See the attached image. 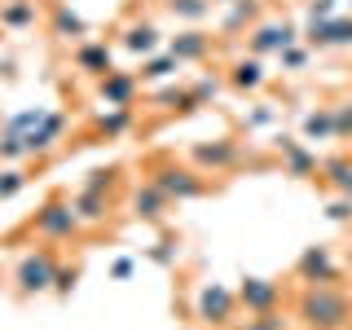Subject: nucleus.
Masks as SVG:
<instances>
[{
    "mask_svg": "<svg viewBox=\"0 0 352 330\" xmlns=\"http://www.w3.org/2000/svg\"><path fill=\"white\" fill-rule=\"evenodd\" d=\"M295 317L304 330H344L352 322V300L339 286H304L295 300Z\"/></svg>",
    "mask_w": 352,
    "mask_h": 330,
    "instance_id": "f257e3e1",
    "label": "nucleus"
},
{
    "mask_svg": "<svg viewBox=\"0 0 352 330\" xmlns=\"http://www.w3.org/2000/svg\"><path fill=\"white\" fill-rule=\"evenodd\" d=\"M150 181L168 194V203H190V198H203L207 194V172L185 168V163H172V159L154 163V168H150Z\"/></svg>",
    "mask_w": 352,
    "mask_h": 330,
    "instance_id": "f03ea898",
    "label": "nucleus"
},
{
    "mask_svg": "<svg viewBox=\"0 0 352 330\" xmlns=\"http://www.w3.org/2000/svg\"><path fill=\"white\" fill-rule=\"evenodd\" d=\"M27 229L44 242H71L84 225H80V216H75L71 198H49L44 207H36V216L27 220Z\"/></svg>",
    "mask_w": 352,
    "mask_h": 330,
    "instance_id": "7ed1b4c3",
    "label": "nucleus"
},
{
    "mask_svg": "<svg viewBox=\"0 0 352 330\" xmlns=\"http://www.w3.org/2000/svg\"><path fill=\"white\" fill-rule=\"evenodd\" d=\"M58 251L53 247H36L27 256H18L14 264V291L18 295H44L53 286V273H58Z\"/></svg>",
    "mask_w": 352,
    "mask_h": 330,
    "instance_id": "20e7f679",
    "label": "nucleus"
},
{
    "mask_svg": "<svg viewBox=\"0 0 352 330\" xmlns=\"http://www.w3.org/2000/svg\"><path fill=\"white\" fill-rule=\"evenodd\" d=\"M234 313H238V291H229V286H220V282H207L203 291L194 295V317L203 326L229 330L234 326Z\"/></svg>",
    "mask_w": 352,
    "mask_h": 330,
    "instance_id": "39448f33",
    "label": "nucleus"
},
{
    "mask_svg": "<svg viewBox=\"0 0 352 330\" xmlns=\"http://www.w3.org/2000/svg\"><path fill=\"white\" fill-rule=\"evenodd\" d=\"M242 163V146L234 137H216V141H198L194 146V168L198 172H229Z\"/></svg>",
    "mask_w": 352,
    "mask_h": 330,
    "instance_id": "423d86ee",
    "label": "nucleus"
},
{
    "mask_svg": "<svg viewBox=\"0 0 352 330\" xmlns=\"http://www.w3.org/2000/svg\"><path fill=\"white\" fill-rule=\"evenodd\" d=\"M295 278L304 286H335L339 282V264L330 256V247H308L300 260H295Z\"/></svg>",
    "mask_w": 352,
    "mask_h": 330,
    "instance_id": "0eeeda50",
    "label": "nucleus"
},
{
    "mask_svg": "<svg viewBox=\"0 0 352 330\" xmlns=\"http://www.w3.org/2000/svg\"><path fill=\"white\" fill-rule=\"evenodd\" d=\"M66 132V110H44V119L31 132H22V146H27V159H44Z\"/></svg>",
    "mask_w": 352,
    "mask_h": 330,
    "instance_id": "6e6552de",
    "label": "nucleus"
},
{
    "mask_svg": "<svg viewBox=\"0 0 352 330\" xmlns=\"http://www.w3.org/2000/svg\"><path fill=\"white\" fill-rule=\"evenodd\" d=\"M141 93V75L137 71H106L102 80H97V97H102L106 106H132Z\"/></svg>",
    "mask_w": 352,
    "mask_h": 330,
    "instance_id": "1a4fd4ad",
    "label": "nucleus"
},
{
    "mask_svg": "<svg viewBox=\"0 0 352 330\" xmlns=\"http://www.w3.org/2000/svg\"><path fill=\"white\" fill-rule=\"evenodd\" d=\"M295 36H300V31H295L291 22H260L247 36V49H251V58H269V53H282L286 44H295Z\"/></svg>",
    "mask_w": 352,
    "mask_h": 330,
    "instance_id": "9d476101",
    "label": "nucleus"
},
{
    "mask_svg": "<svg viewBox=\"0 0 352 330\" xmlns=\"http://www.w3.org/2000/svg\"><path fill=\"white\" fill-rule=\"evenodd\" d=\"M128 207H132V216H137V220H146V225H159V220L172 212L168 194H163V190H159L154 181H141L137 190L128 194Z\"/></svg>",
    "mask_w": 352,
    "mask_h": 330,
    "instance_id": "9b49d317",
    "label": "nucleus"
},
{
    "mask_svg": "<svg viewBox=\"0 0 352 330\" xmlns=\"http://www.w3.org/2000/svg\"><path fill=\"white\" fill-rule=\"evenodd\" d=\"M238 304L247 308V313H273V308L282 304V286L273 278H242Z\"/></svg>",
    "mask_w": 352,
    "mask_h": 330,
    "instance_id": "f8f14e48",
    "label": "nucleus"
},
{
    "mask_svg": "<svg viewBox=\"0 0 352 330\" xmlns=\"http://www.w3.org/2000/svg\"><path fill=\"white\" fill-rule=\"evenodd\" d=\"M49 36H53V40H66V44H80V40L88 36V22L75 14L71 5L49 0Z\"/></svg>",
    "mask_w": 352,
    "mask_h": 330,
    "instance_id": "ddd939ff",
    "label": "nucleus"
},
{
    "mask_svg": "<svg viewBox=\"0 0 352 330\" xmlns=\"http://www.w3.org/2000/svg\"><path fill=\"white\" fill-rule=\"evenodd\" d=\"M75 71L93 75V80H102L106 71H115V53H110L106 40H80L75 44Z\"/></svg>",
    "mask_w": 352,
    "mask_h": 330,
    "instance_id": "4468645a",
    "label": "nucleus"
},
{
    "mask_svg": "<svg viewBox=\"0 0 352 330\" xmlns=\"http://www.w3.org/2000/svg\"><path fill=\"white\" fill-rule=\"evenodd\" d=\"M212 49H216V44H212V36H207V31H198V27H190V31H181V36H172L168 40V53H172V58L176 62H203V58H212Z\"/></svg>",
    "mask_w": 352,
    "mask_h": 330,
    "instance_id": "2eb2a0df",
    "label": "nucleus"
},
{
    "mask_svg": "<svg viewBox=\"0 0 352 330\" xmlns=\"http://www.w3.org/2000/svg\"><path fill=\"white\" fill-rule=\"evenodd\" d=\"M119 44H124L128 53H137V58H150V53L163 49V36L154 22H128L124 31H119Z\"/></svg>",
    "mask_w": 352,
    "mask_h": 330,
    "instance_id": "dca6fc26",
    "label": "nucleus"
},
{
    "mask_svg": "<svg viewBox=\"0 0 352 330\" xmlns=\"http://www.w3.org/2000/svg\"><path fill=\"white\" fill-rule=\"evenodd\" d=\"M313 49H335V44H352V18H326V22H308V36Z\"/></svg>",
    "mask_w": 352,
    "mask_h": 330,
    "instance_id": "f3484780",
    "label": "nucleus"
},
{
    "mask_svg": "<svg viewBox=\"0 0 352 330\" xmlns=\"http://www.w3.org/2000/svg\"><path fill=\"white\" fill-rule=\"evenodd\" d=\"M278 154H282V172L286 176H313L317 172V154L295 137H282L278 141Z\"/></svg>",
    "mask_w": 352,
    "mask_h": 330,
    "instance_id": "a211bd4d",
    "label": "nucleus"
},
{
    "mask_svg": "<svg viewBox=\"0 0 352 330\" xmlns=\"http://www.w3.org/2000/svg\"><path fill=\"white\" fill-rule=\"evenodd\" d=\"M40 22V0H0V27L5 31H31Z\"/></svg>",
    "mask_w": 352,
    "mask_h": 330,
    "instance_id": "6ab92c4d",
    "label": "nucleus"
},
{
    "mask_svg": "<svg viewBox=\"0 0 352 330\" xmlns=\"http://www.w3.org/2000/svg\"><path fill=\"white\" fill-rule=\"evenodd\" d=\"M75 216H80V225H106L110 220V194H97V190H80L71 198Z\"/></svg>",
    "mask_w": 352,
    "mask_h": 330,
    "instance_id": "aec40b11",
    "label": "nucleus"
},
{
    "mask_svg": "<svg viewBox=\"0 0 352 330\" xmlns=\"http://www.w3.org/2000/svg\"><path fill=\"white\" fill-rule=\"evenodd\" d=\"M132 124H137L132 106H106V115L93 119V132H97V137H106V141H119Z\"/></svg>",
    "mask_w": 352,
    "mask_h": 330,
    "instance_id": "412c9836",
    "label": "nucleus"
},
{
    "mask_svg": "<svg viewBox=\"0 0 352 330\" xmlns=\"http://www.w3.org/2000/svg\"><path fill=\"white\" fill-rule=\"evenodd\" d=\"M154 106L168 110V115H194V110H198V97H194V88L168 84V88H159V93H154Z\"/></svg>",
    "mask_w": 352,
    "mask_h": 330,
    "instance_id": "4be33fe9",
    "label": "nucleus"
},
{
    "mask_svg": "<svg viewBox=\"0 0 352 330\" xmlns=\"http://www.w3.org/2000/svg\"><path fill=\"white\" fill-rule=\"evenodd\" d=\"M229 84H234L238 93H256L264 84V58H238L229 66Z\"/></svg>",
    "mask_w": 352,
    "mask_h": 330,
    "instance_id": "5701e85b",
    "label": "nucleus"
},
{
    "mask_svg": "<svg viewBox=\"0 0 352 330\" xmlns=\"http://www.w3.org/2000/svg\"><path fill=\"white\" fill-rule=\"evenodd\" d=\"M176 71H181V62H176L168 49H159V53H150V58H141V71H137V75H141L146 84H168Z\"/></svg>",
    "mask_w": 352,
    "mask_h": 330,
    "instance_id": "b1692460",
    "label": "nucleus"
},
{
    "mask_svg": "<svg viewBox=\"0 0 352 330\" xmlns=\"http://www.w3.org/2000/svg\"><path fill=\"white\" fill-rule=\"evenodd\" d=\"M304 137L308 141H326L335 137V106H317L304 115Z\"/></svg>",
    "mask_w": 352,
    "mask_h": 330,
    "instance_id": "393cba45",
    "label": "nucleus"
},
{
    "mask_svg": "<svg viewBox=\"0 0 352 330\" xmlns=\"http://www.w3.org/2000/svg\"><path fill=\"white\" fill-rule=\"evenodd\" d=\"M256 14H260V0H229V14L220 22V31L234 36V31H242L247 22H256Z\"/></svg>",
    "mask_w": 352,
    "mask_h": 330,
    "instance_id": "a878e982",
    "label": "nucleus"
},
{
    "mask_svg": "<svg viewBox=\"0 0 352 330\" xmlns=\"http://www.w3.org/2000/svg\"><path fill=\"white\" fill-rule=\"evenodd\" d=\"M163 5H168V14L181 18V22H203L212 14V0H163Z\"/></svg>",
    "mask_w": 352,
    "mask_h": 330,
    "instance_id": "bb28decb",
    "label": "nucleus"
},
{
    "mask_svg": "<svg viewBox=\"0 0 352 330\" xmlns=\"http://www.w3.org/2000/svg\"><path fill=\"white\" fill-rule=\"evenodd\" d=\"M22 190H27V172H22L18 163H5V168H0V203L18 198Z\"/></svg>",
    "mask_w": 352,
    "mask_h": 330,
    "instance_id": "cd10ccee",
    "label": "nucleus"
},
{
    "mask_svg": "<svg viewBox=\"0 0 352 330\" xmlns=\"http://www.w3.org/2000/svg\"><path fill=\"white\" fill-rule=\"evenodd\" d=\"M322 172H326V181L335 185L339 194L352 198V163L348 159H330V163H322Z\"/></svg>",
    "mask_w": 352,
    "mask_h": 330,
    "instance_id": "c85d7f7f",
    "label": "nucleus"
},
{
    "mask_svg": "<svg viewBox=\"0 0 352 330\" xmlns=\"http://www.w3.org/2000/svg\"><path fill=\"white\" fill-rule=\"evenodd\" d=\"M40 119H44V106H27V110H18V115H9L0 128H5V132H14V137H22V132H31V128L40 124Z\"/></svg>",
    "mask_w": 352,
    "mask_h": 330,
    "instance_id": "c756f323",
    "label": "nucleus"
},
{
    "mask_svg": "<svg viewBox=\"0 0 352 330\" xmlns=\"http://www.w3.org/2000/svg\"><path fill=\"white\" fill-rule=\"evenodd\" d=\"M115 185H119V168H115V163H110V168H93V172H88L80 190H97V194H110V190H115Z\"/></svg>",
    "mask_w": 352,
    "mask_h": 330,
    "instance_id": "7c9ffc66",
    "label": "nucleus"
},
{
    "mask_svg": "<svg viewBox=\"0 0 352 330\" xmlns=\"http://www.w3.org/2000/svg\"><path fill=\"white\" fill-rule=\"evenodd\" d=\"M234 330H286V317L273 308V313H251L242 326H234Z\"/></svg>",
    "mask_w": 352,
    "mask_h": 330,
    "instance_id": "2f4dec72",
    "label": "nucleus"
},
{
    "mask_svg": "<svg viewBox=\"0 0 352 330\" xmlns=\"http://www.w3.org/2000/svg\"><path fill=\"white\" fill-rule=\"evenodd\" d=\"M27 159V146H22V137L0 128V163H22Z\"/></svg>",
    "mask_w": 352,
    "mask_h": 330,
    "instance_id": "473e14b6",
    "label": "nucleus"
},
{
    "mask_svg": "<svg viewBox=\"0 0 352 330\" xmlns=\"http://www.w3.org/2000/svg\"><path fill=\"white\" fill-rule=\"evenodd\" d=\"M75 282H80V269H75V264H58V273H53V286H49V291L66 300V295L75 291Z\"/></svg>",
    "mask_w": 352,
    "mask_h": 330,
    "instance_id": "72a5a7b5",
    "label": "nucleus"
},
{
    "mask_svg": "<svg viewBox=\"0 0 352 330\" xmlns=\"http://www.w3.org/2000/svg\"><path fill=\"white\" fill-rule=\"evenodd\" d=\"M220 88H225V80H220V75H203V80L194 84V97H198V106L216 102V97H220Z\"/></svg>",
    "mask_w": 352,
    "mask_h": 330,
    "instance_id": "f704fd0d",
    "label": "nucleus"
},
{
    "mask_svg": "<svg viewBox=\"0 0 352 330\" xmlns=\"http://www.w3.org/2000/svg\"><path fill=\"white\" fill-rule=\"evenodd\" d=\"M278 58H282V66H286V71H300V66L308 62V49H300V44H286V49L278 53Z\"/></svg>",
    "mask_w": 352,
    "mask_h": 330,
    "instance_id": "c9c22d12",
    "label": "nucleus"
},
{
    "mask_svg": "<svg viewBox=\"0 0 352 330\" xmlns=\"http://www.w3.org/2000/svg\"><path fill=\"white\" fill-rule=\"evenodd\" d=\"M326 216L335 220V225H348V220H352V198H348V194H344V198H335V203L326 207Z\"/></svg>",
    "mask_w": 352,
    "mask_h": 330,
    "instance_id": "e433bc0d",
    "label": "nucleus"
},
{
    "mask_svg": "<svg viewBox=\"0 0 352 330\" xmlns=\"http://www.w3.org/2000/svg\"><path fill=\"white\" fill-rule=\"evenodd\" d=\"M335 9H339V0H313V5H308V22H326V18H335Z\"/></svg>",
    "mask_w": 352,
    "mask_h": 330,
    "instance_id": "4c0bfd02",
    "label": "nucleus"
},
{
    "mask_svg": "<svg viewBox=\"0 0 352 330\" xmlns=\"http://www.w3.org/2000/svg\"><path fill=\"white\" fill-rule=\"evenodd\" d=\"M335 137H352V106H335Z\"/></svg>",
    "mask_w": 352,
    "mask_h": 330,
    "instance_id": "58836bf2",
    "label": "nucleus"
},
{
    "mask_svg": "<svg viewBox=\"0 0 352 330\" xmlns=\"http://www.w3.org/2000/svg\"><path fill=\"white\" fill-rule=\"evenodd\" d=\"M132 269H137V260H132V256H119L115 264H110V278H115V282H128Z\"/></svg>",
    "mask_w": 352,
    "mask_h": 330,
    "instance_id": "ea45409f",
    "label": "nucleus"
},
{
    "mask_svg": "<svg viewBox=\"0 0 352 330\" xmlns=\"http://www.w3.org/2000/svg\"><path fill=\"white\" fill-rule=\"evenodd\" d=\"M269 124H273V110H269V106H256V110L247 115V128H269Z\"/></svg>",
    "mask_w": 352,
    "mask_h": 330,
    "instance_id": "a19ab883",
    "label": "nucleus"
},
{
    "mask_svg": "<svg viewBox=\"0 0 352 330\" xmlns=\"http://www.w3.org/2000/svg\"><path fill=\"white\" fill-rule=\"evenodd\" d=\"M150 260H154V264H163V269H168V264L176 260V251H172V242H159V247H154V251H150Z\"/></svg>",
    "mask_w": 352,
    "mask_h": 330,
    "instance_id": "79ce46f5",
    "label": "nucleus"
},
{
    "mask_svg": "<svg viewBox=\"0 0 352 330\" xmlns=\"http://www.w3.org/2000/svg\"><path fill=\"white\" fill-rule=\"evenodd\" d=\"M212 5H229V0H212Z\"/></svg>",
    "mask_w": 352,
    "mask_h": 330,
    "instance_id": "37998d69",
    "label": "nucleus"
}]
</instances>
